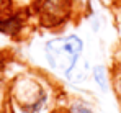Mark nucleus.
Returning <instances> with one entry per match:
<instances>
[{
  "mask_svg": "<svg viewBox=\"0 0 121 113\" xmlns=\"http://www.w3.org/2000/svg\"><path fill=\"white\" fill-rule=\"evenodd\" d=\"M52 113H70V112H65V110H56V112H52Z\"/></svg>",
  "mask_w": 121,
  "mask_h": 113,
  "instance_id": "1a4fd4ad",
  "label": "nucleus"
},
{
  "mask_svg": "<svg viewBox=\"0 0 121 113\" xmlns=\"http://www.w3.org/2000/svg\"><path fill=\"white\" fill-rule=\"evenodd\" d=\"M69 112H70V113H93V110H92L88 105L82 103V102H75V103L70 105Z\"/></svg>",
  "mask_w": 121,
  "mask_h": 113,
  "instance_id": "0eeeda50",
  "label": "nucleus"
},
{
  "mask_svg": "<svg viewBox=\"0 0 121 113\" xmlns=\"http://www.w3.org/2000/svg\"><path fill=\"white\" fill-rule=\"evenodd\" d=\"M23 28V18L20 15H8V17H0V31L5 35H18Z\"/></svg>",
  "mask_w": 121,
  "mask_h": 113,
  "instance_id": "20e7f679",
  "label": "nucleus"
},
{
  "mask_svg": "<svg viewBox=\"0 0 121 113\" xmlns=\"http://www.w3.org/2000/svg\"><path fill=\"white\" fill-rule=\"evenodd\" d=\"M74 10V0H35L33 12L46 28H57L69 21Z\"/></svg>",
  "mask_w": 121,
  "mask_h": 113,
  "instance_id": "7ed1b4c3",
  "label": "nucleus"
},
{
  "mask_svg": "<svg viewBox=\"0 0 121 113\" xmlns=\"http://www.w3.org/2000/svg\"><path fill=\"white\" fill-rule=\"evenodd\" d=\"M13 100L21 113H41L46 107L48 94L35 77H20L13 85Z\"/></svg>",
  "mask_w": 121,
  "mask_h": 113,
  "instance_id": "f03ea898",
  "label": "nucleus"
},
{
  "mask_svg": "<svg viewBox=\"0 0 121 113\" xmlns=\"http://www.w3.org/2000/svg\"><path fill=\"white\" fill-rule=\"evenodd\" d=\"M12 0H0V17H5V13L10 10Z\"/></svg>",
  "mask_w": 121,
  "mask_h": 113,
  "instance_id": "6e6552de",
  "label": "nucleus"
},
{
  "mask_svg": "<svg viewBox=\"0 0 121 113\" xmlns=\"http://www.w3.org/2000/svg\"><path fill=\"white\" fill-rule=\"evenodd\" d=\"M82 53H83V41L77 35L52 38L44 46V56L49 67L64 75L79 62Z\"/></svg>",
  "mask_w": 121,
  "mask_h": 113,
  "instance_id": "f257e3e1",
  "label": "nucleus"
},
{
  "mask_svg": "<svg viewBox=\"0 0 121 113\" xmlns=\"http://www.w3.org/2000/svg\"><path fill=\"white\" fill-rule=\"evenodd\" d=\"M87 74H88V62L79 59V62L65 74V79L74 82V84H80L87 79Z\"/></svg>",
  "mask_w": 121,
  "mask_h": 113,
  "instance_id": "39448f33",
  "label": "nucleus"
},
{
  "mask_svg": "<svg viewBox=\"0 0 121 113\" xmlns=\"http://www.w3.org/2000/svg\"><path fill=\"white\" fill-rule=\"evenodd\" d=\"M92 77H93V82L100 87L103 92L108 90V69L101 64H97L92 67Z\"/></svg>",
  "mask_w": 121,
  "mask_h": 113,
  "instance_id": "423d86ee",
  "label": "nucleus"
}]
</instances>
